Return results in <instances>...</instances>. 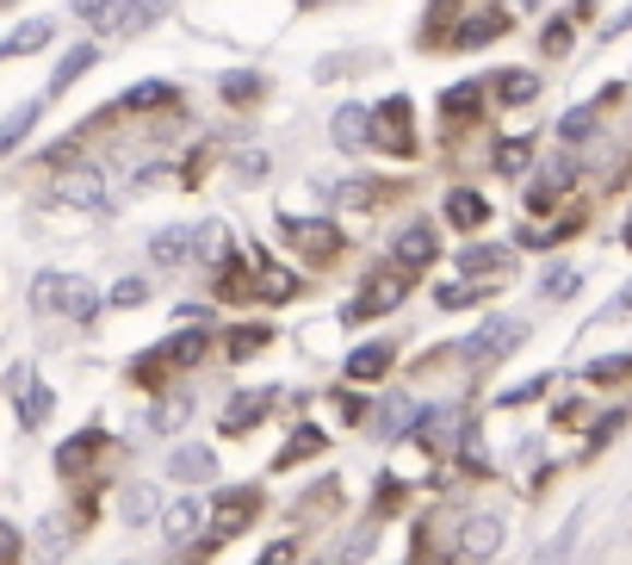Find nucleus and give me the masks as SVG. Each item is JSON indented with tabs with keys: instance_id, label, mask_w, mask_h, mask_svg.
<instances>
[{
	"instance_id": "obj_1",
	"label": "nucleus",
	"mask_w": 632,
	"mask_h": 565,
	"mask_svg": "<svg viewBox=\"0 0 632 565\" xmlns=\"http://www.w3.org/2000/svg\"><path fill=\"white\" fill-rule=\"evenodd\" d=\"M199 354H205V330H174L168 342H162V349L136 354V361H131V379L155 391V386H168V373H174V367H192Z\"/></svg>"
},
{
	"instance_id": "obj_2",
	"label": "nucleus",
	"mask_w": 632,
	"mask_h": 565,
	"mask_svg": "<svg viewBox=\"0 0 632 565\" xmlns=\"http://www.w3.org/2000/svg\"><path fill=\"white\" fill-rule=\"evenodd\" d=\"M279 236H286L305 261H335V255H342V231H335L329 217H279Z\"/></svg>"
},
{
	"instance_id": "obj_3",
	"label": "nucleus",
	"mask_w": 632,
	"mask_h": 565,
	"mask_svg": "<svg viewBox=\"0 0 632 565\" xmlns=\"http://www.w3.org/2000/svg\"><path fill=\"white\" fill-rule=\"evenodd\" d=\"M372 143H384L391 156H416V131H409V99L403 94H391L372 113Z\"/></svg>"
},
{
	"instance_id": "obj_4",
	"label": "nucleus",
	"mask_w": 632,
	"mask_h": 565,
	"mask_svg": "<svg viewBox=\"0 0 632 565\" xmlns=\"http://www.w3.org/2000/svg\"><path fill=\"white\" fill-rule=\"evenodd\" d=\"M434 255H441V236H434V224H403V231L391 236V261H397L403 273L434 268Z\"/></svg>"
},
{
	"instance_id": "obj_5",
	"label": "nucleus",
	"mask_w": 632,
	"mask_h": 565,
	"mask_svg": "<svg viewBox=\"0 0 632 565\" xmlns=\"http://www.w3.org/2000/svg\"><path fill=\"white\" fill-rule=\"evenodd\" d=\"M515 342H521V323H509V317H490L478 336H465V342H460V361H484V367H490V361H502Z\"/></svg>"
},
{
	"instance_id": "obj_6",
	"label": "nucleus",
	"mask_w": 632,
	"mask_h": 565,
	"mask_svg": "<svg viewBox=\"0 0 632 565\" xmlns=\"http://www.w3.org/2000/svg\"><path fill=\"white\" fill-rule=\"evenodd\" d=\"M403 293H409L403 268L397 273H372V280H366V293L347 305V323H360V317H379V311H391V305H403Z\"/></svg>"
},
{
	"instance_id": "obj_7",
	"label": "nucleus",
	"mask_w": 632,
	"mask_h": 565,
	"mask_svg": "<svg viewBox=\"0 0 632 565\" xmlns=\"http://www.w3.org/2000/svg\"><path fill=\"white\" fill-rule=\"evenodd\" d=\"M509 268H515V249H502V243H465L460 249V273L465 280H478V286L502 280Z\"/></svg>"
},
{
	"instance_id": "obj_8",
	"label": "nucleus",
	"mask_w": 632,
	"mask_h": 565,
	"mask_svg": "<svg viewBox=\"0 0 632 565\" xmlns=\"http://www.w3.org/2000/svg\"><path fill=\"white\" fill-rule=\"evenodd\" d=\"M613 99H620V87H608V94L595 99V106H571V113L558 118V137H564L571 150H576V143H589V137L601 131V113H608Z\"/></svg>"
},
{
	"instance_id": "obj_9",
	"label": "nucleus",
	"mask_w": 632,
	"mask_h": 565,
	"mask_svg": "<svg viewBox=\"0 0 632 565\" xmlns=\"http://www.w3.org/2000/svg\"><path fill=\"white\" fill-rule=\"evenodd\" d=\"M57 199L62 205H87V212H99V205H106V175H99V168H69V175L57 180Z\"/></svg>"
},
{
	"instance_id": "obj_10",
	"label": "nucleus",
	"mask_w": 632,
	"mask_h": 565,
	"mask_svg": "<svg viewBox=\"0 0 632 565\" xmlns=\"http://www.w3.org/2000/svg\"><path fill=\"white\" fill-rule=\"evenodd\" d=\"M497 546H502V522H497V516H472V522L460 528V565L490 560Z\"/></svg>"
},
{
	"instance_id": "obj_11",
	"label": "nucleus",
	"mask_w": 632,
	"mask_h": 565,
	"mask_svg": "<svg viewBox=\"0 0 632 565\" xmlns=\"http://www.w3.org/2000/svg\"><path fill=\"white\" fill-rule=\"evenodd\" d=\"M13 391H20V423H25V429H44V423H50V410H57L50 386H38V379L20 367V373H13Z\"/></svg>"
},
{
	"instance_id": "obj_12",
	"label": "nucleus",
	"mask_w": 632,
	"mask_h": 565,
	"mask_svg": "<svg viewBox=\"0 0 632 565\" xmlns=\"http://www.w3.org/2000/svg\"><path fill=\"white\" fill-rule=\"evenodd\" d=\"M571 180H576V156H552L546 175H539V187H527V212H552V199L564 193Z\"/></svg>"
},
{
	"instance_id": "obj_13",
	"label": "nucleus",
	"mask_w": 632,
	"mask_h": 565,
	"mask_svg": "<svg viewBox=\"0 0 632 565\" xmlns=\"http://www.w3.org/2000/svg\"><path fill=\"white\" fill-rule=\"evenodd\" d=\"M317 193L323 199H335V205H347V212H366V205H379V180H366V175H354V180H317Z\"/></svg>"
},
{
	"instance_id": "obj_14",
	"label": "nucleus",
	"mask_w": 632,
	"mask_h": 565,
	"mask_svg": "<svg viewBox=\"0 0 632 565\" xmlns=\"http://www.w3.org/2000/svg\"><path fill=\"white\" fill-rule=\"evenodd\" d=\"M446 224H460V231H484V224H490V199L472 193V187H453V193H446Z\"/></svg>"
},
{
	"instance_id": "obj_15",
	"label": "nucleus",
	"mask_w": 632,
	"mask_h": 565,
	"mask_svg": "<svg viewBox=\"0 0 632 565\" xmlns=\"http://www.w3.org/2000/svg\"><path fill=\"white\" fill-rule=\"evenodd\" d=\"M38 118H44V99H20L13 113L0 118V156H13L25 137H32V125H38Z\"/></svg>"
},
{
	"instance_id": "obj_16",
	"label": "nucleus",
	"mask_w": 632,
	"mask_h": 565,
	"mask_svg": "<svg viewBox=\"0 0 632 565\" xmlns=\"http://www.w3.org/2000/svg\"><path fill=\"white\" fill-rule=\"evenodd\" d=\"M329 131H335V150H366L372 143V113L366 106H342Z\"/></svg>"
},
{
	"instance_id": "obj_17",
	"label": "nucleus",
	"mask_w": 632,
	"mask_h": 565,
	"mask_svg": "<svg viewBox=\"0 0 632 565\" xmlns=\"http://www.w3.org/2000/svg\"><path fill=\"white\" fill-rule=\"evenodd\" d=\"M211 472H217V460H211V448H199V442L174 448V460H168V479H180V485H199Z\"/></svg>"
},
{
	"instance_id": "obj_18",
	"label": "nucleus",
	"mask_w": 632,
	"mask_h": 565,
	"mask_svg": "<svg viewBox=\"0 0 632 565\" xmlns=\"http://www.w3.org/2000/svg\"><path fill=\"white\" fill-rule=\"evenodd\" d=\"M267 410H273V391H249V398H236V404L224 410V435H249Z\"/></svg>"
},
{
	"instance_id": "obj_19",
	"label": "nucleus",
	"mask_w": 632,
	"mask_h": 565,
	"mask_svg": "<svg viewBox=\"0 0 632 565\" xmlns=\"http://www.w3.org/2000/svg\"><path fill=\"white\" fill-rule=\"evenodd\" d=\"M199 528H205V504H199V497H180V504H174L168 516H162V534H168L174 546H180V541H192Z\"/></svg>"
},
{
	"instance_id": "obj_20",
	"label": "nucleus",
	"mask_w": 632,
	"mask_h": 565,
	"mask_svg": "<svg viewBox=\"0 0 632 565\" xmlns=\"http://www.w3.org/2000/svg\"><path fill=\"white\" fill-rule=\"evenodd\" d=\"M342 373L347 379H360V386L366 379H379V373H391V342H366V349H354Z\"/></svg>"
},
{
	"instance_id": "obj_21",
	"label": "nucleus",
	"mask_w": 632,
	"mask_h": 565,
	"mask_svg": "<svg viewBox=\"0 0 632 565\" xmlns=\"http://www.w3.org/2000/svg\"><path fill=\"white\" fill-rule=\"evenodd\" d=\"M62 317H75V323H94L99 317V293L87 286V280H75V273L62 280Z\"/></svg>"
},
{
	"instance_id": "obj_22",
	"label": "nucleus",
	"mask_w": 632,
	"mask_h": 565,
	"mask_svg": "<svg viewBox=\"0 0 632 565\" xmlns=\"http://www.w3.org/2000/svg\"><path fill=\"white\" fill-rule=\"evenodd\" d=\"M372 423H379L384 442H397V435H409V423H416V404H409L403 391H391V398L379 404V416H372Z\"/></svg>"
},
{
	"instance_id": "obj_23",
	"label": "nucleus",
	"mask_w": 632,
	"mask_h": 565,
	"mask_svg": "<svg viewBox=\"0 0 632 565\" xmlns=\"http://www.w3.org/2000/svg\"><path fill=\"white\" fill-rule=\"evenodd\" d=\"M453 423H460V410H421V416H416V442L428 454L446 448V442H453Z\"/></svg>"
},
{
	"instance_id": "obj_24",
	"label": "nucleus",
	"mask_w": 632,
	"mask_h": 565,
	"mask_svg": "<svg viewBox=\"0 0 632 565\" xmlns=\"http://www.w3.org/2000/svg\"><path fill=\"white\" fill-rule=\"evenodd\" d=\"M50 38H57V25H50V20H25L13 38L0 44V57H32V50H44Z\"/></svg>"
},
{
	"instance_id": "obj_25",
	"label": "nucleus",
	"mask_w": 632,
	"mask_h": 565,
	"mask_svg": "<svg viewBox=\"0 0 632 565\" xmlns=\"http://www.w3.org/2000/svg\"><path fill=\"white\" fill-rule=\"evenodd\" d=\"M87 69H94V44H75V50H69V57L57 62V75H50V99L69 94V87H75V81L87 75Z\"/></svg>"
},
{
	"instance_id": "obj_26",
	"label": "nucleus",
	"mask_w": 632,
	"mask_h": 565,
	"mask_svg": "<svg viewBox=\"0 0 632 565\" xmlns=\"http://www.w3.org/2000/svg\"><path fill=\"white\" fill-rule=\"evenodd\" d=\"M254 509H261V491H242V497H224V504H217V534H242Z\"/></svg>"
},
{
	"instance_id": "obj_27",
	"label": "nucleus",
	"mask_w": 632,
	"mask_h": 565,
	"mask_svg": "<svg viewBox=\"0 0 632 565\" xmlns=\"http://www.w3.org/2000/svg\"><path fill=\"white\" fill-rule=\"evenodd\" d=\"M527 162H534V137H502L497 150H490V168H497V175H521Z\"/></svg>"
},
{
	"instance_id": "obj_28",
	"label": "nucleus",
	"mask_w": 632,
	"mask_h": 565,
	"mask_svg": "<svg viewBox=\"0 0 632 565\" xmlns=\"http://www.w3.org/2000/svg\"><path fill=\"white\" fill-rule=\"evenodd\" d=\"M497 99H502V106H527V99H539L534 69H502V75H497Z\"/></svg>"
},
{
	"instance_id": "obj_29",
	"label": "nucleus",
	"mask_w": 632,
	"mask_h": 565,
	"mask_svg": "<svg viewBox=\"0 0 632 565\" xmlns=\"http://www.w3.org/2000/svg\"><path fill=\"white\" fill-rule=\"evenodd\" d=\"M150 255L162 261V268H180V261H192V231H155V236H150Z\"/></svg>"
},
{
	"instance_id": "obj_30",
	"label": "nucleus",
	"mask_w": 632,
	"mask_h": 565,
	"mask_svg": "<svg viewBox=\"0 0 632 565\" xmlns=\"http://www.w3.org/2000/svg\"><path fill=\"white\" fill-rule=\"evenodd\" d=\"M162 7H168V0H124V7L112 13V25H106V32H124V38H131V32H143V25L162 13Z\"/></svg>"
},
{
	"instance_id": "obj_31",
	"label": "nucleus",
	"mask_w": 632,
	"mask_h": 565,
	"mask_svg": "<svg viewBox=\"0 0 632 565\" xmlns=\"http://www.w3.org/2000/svg\"><path fill=\"white\" fill-rule=\"evenodd\" d=\"M502 13H478V20H465L460 25V38H453V50H478V44H490V38H502Z\"/></svg>"
},
{
	"instance_id": "obj_32",
	"label": "nucleus",
	"mask_w": 632,
	"mask_h": 565,
	"mask_svg": "<svg viewBox=\"0 0 632 565\" xmlns=\"http://www.w3.org/2000/svg\"><path fill=\"white\" fill-rule=\"evenodd\" d=\"M583 379H589V386H620V379H632V349L589 361V367H583Z\"/></svg>"
},
{
	"instance_id": "obj_33",
	"label": "nucleus",
	"mask_w": 632,
	"mask_h": 565,
	"mask_svg": "<svg viewBox=\"0 0 632 565\" xmlns=\"http://www.w3.org/2000/svg\"><path fill=\"white\" fill-rule=\"evenodd\" d=\"M310 454H323V429H298L286 448H279V460H273V467L286 472V467H298V460H310Z\"/></svg>"
},
{
	"instance_id": "obj_34",
	"label": "nucleus",
	"mask_w": 632,
	"mask_h": 565,
	"mask_svg": "<svg viewBox=\"0 0 632 565\" xmlns=\"http://www.w3.org/2000/svg\"><path fill=\"white\" fill-rule=\"evenodd\" d=\"M69 546H75V528L62 522V516H50V522H44V534H38V560H62Z\"/></svg>"
},
{
	"instance_id": "obj_35",
	"label": "nucleus",
	"mask_w": 632,
	"mask_h": 565,
	"mask_svg": "<svg viewBox=\"0 0 632 565\" xmlns=\"http://www.w3.org/2000/svg\"><path fill=\"white\" fill-rule=\"evenodd\" d=\"M192 255H205V261H230V236H224V224H199V231H192Z\"/></svg>"
},
{
	"instance_id": "obj_36",
	"label": "nucleus",
	"mask_w": 632,
	"mask_h": 565,
	"mask_svg": "<svg viewBox=\"0 0 632 565\" xmlns=\"http://www.w3.org/2000/svg\"><path fill=\"white\" fill-rule=\"evenodd\" d=\"M478 298H484L478 280H453V286H441V293H434V305H441V311H465V305H478Z\"/></svg>"
},
{
	"instance_id": "obj_37",
	"label": "nucleus",
	"mask_w": 632,
	"mask_h": 565,
	"mask_svg": "<svg viewBox=\"0 0 632 565\" xmlns=\"http://www.w3.org/2000/svg\"><path fill=\"white\" fill-rule=\"evenodd\" d=\"M478 106H484V81H465V87H453V94L441 99L446 118H465V113H478Z\"/></svg>"
},
{
	"instance_id": "obj_38",
	"label": "nucleus",
	"mask_w": 632,
	"mask_h": 565,
	"mask_svg": "<svg viewBox=\"0 0 632 565\" xmlns=\"http://www.w3.org/2000/svg\"><path fill=\"white\" fill-rule=\"evenodd\" d=\"M267 342H273V330H267V323H249L242 336L230 330V361H249V354H261Z\"/></svg>"
},
{
	"instance_id": "obj_39",
	"label": "nucleus",
	"mask_w": 632,
	"mask_h": 565,
	"mask_svg": "<svg viewBox=\"0 0 632 565\" xmlns=\"http://www.w3.org/2000/svg\"><path fill=\"white\" fill-rule=\"evenodd\" d=\"M62 280H69V273H38V280H32V305H38V311H62Z\"/></svg>"
},
{
	"instance_id": "obj_40",
	"label": "nucleus",
	"mask_w": 632,
	"mask_h": 565,
	"mask_svg": "<svg viewBox=\"0 0 632 565\" xmlns=\"http://www.w3.org/2000/svg\"><path fill=\"white\" fill-rule=\"evenodd\" d=\"M124 106H131V113H143V106H174V87L168 81H143V87L124 94Z\"/></svg>"
},
{
	"instance_id": "obj_41",
	"label": "nucleus",
	"mask_w": 632,
	"mask_h": 565,
	"mask_svg": "<svg viewBox=\"0 0 632 565\" xmlns=\"http://www.w3.org/2000/svg\"><path fill=\"white\" fill-rule=\"evenodd\" d=\"M118 7H124V0H75V20H87V25H99V32H106Z\"/></svg>"
},
{
	"instance_id": "obj_42",
	"label": "nucleus",
	"mask_w": 632,
	"mask_h": 565,
	"mask_svg": "<svg viewBox=\"0 0 632 565\" xmlns=\"http://www.w3.org/2000/svg\"><path fill=\"white\" fill-rule=\"evenodd\" d=\"M143 298H150V280H136V273H131V280H118V286H112V305H118V311H136Z\"/></svg>"
},
{
	"instance_id": "obj_43",
	"label": "nucleus",
	"mask_w": 632,
	"mask_h": 565,
	"mask_svg": "<svg viewBox=\"0 0 632 565\" xmlns=\"http://www.w3.org/2000/svg\"><path fill=\"white\" fill-rule=\"evenodd\" d=\"M124 516H131V522H150V516H155V491L131 485V491H124Z\"/></svg>"
},
{
	"instance_id": "obj_44",
	"label": "nucleus",
	"mask_w": 632,
	"mask_h": 565,
	"mask_svg": "<svg viewBox=\"0 0 632 565\" xmlns=\"http://www.w3.org/2000/svg\"><path fill=\"white\" fill-rule=\"evenodd\" d=\"M539 44H546V57H571V20L558 13V20L546 25V38H539Z\"/></svg>"
},
{
	"instance_id": "obj_45",
	"label": "nucleus",
	"mask_w": 632,
	"mask_h": 565,
	"mask_svg": "<svg viewBox=\"0 0 632 565\" xmlns=\"http://www.w3.org/2000/svg\"><path fill=\"white\" fill-rule=\"evenodd\" d=\"M254 293H261V298H291V293H298V280H291V273H279V268H267Z\"/></svg>"
},
{
	"instance_id": "obj_46",
	"label": "nucleus",
	"mask_w": 632,
	"mask_h": 565,
	"mask_svg": "<svg viewBox=\"0 0 632 565\" xmlns=\"http://www.w3.org/2000/svg\"><path fill=\"white\" fill-rule=\"evenodd\" d=\"M564 560H571V528H558L552 541L534 553V565H564Z\"/></svg>"
},
{
	"instance_id": "obj_47",
	"label": "nucleus",
	"mask_w": 632,
	"mask_h": 565,
	"mask_svg": "<svg viewBox=\"0 0 632 565\" xmlns=\"http://www.w3.org/2000/svg\"><path fill=\"white\" fill-rule=\"evenodd\" d=\"M539 293H546V298H571L576 293V268H552L546 280H539Z\"/></svg>"
},
{
	"instance_id": "obj_48",
	"label": "nucleus",
	"mask_w": 632,
	"mask_h": 565,
	"mask_svg": "<svg viewBox=\"0 0 632 565\" xmlns=\"http://www.w3.org/2000/svg\"><path fill=\"white\" fill-rule=\"evenodd\" d=\"M187 410H192V398H187V391H174L168 404L155 410V429H174V423H180V416H187Z\"/></svg>"
},
{
	"instance_id": "obj_49",
	"label": "nucleus",
	"mask_w": 632,
	"mask_h": 565,
	"mask_svg": "<svg viewBox=\"0 0 632 565\" xmlns=\"http://www.w3.org/2000/svg\"><path fill=\"white\" fill-rule=\"evenodd\" d=\"M254 94H261V75H230L224 81V99H230V106L236 99H254Z\"/></svg>"
},
{
	"instance_id": "obj_50",
	"label": "nucleus",
	"mask_w": 632,
	"mask_h": 565,
	"mask_svg": "<svg viewBox=\"0 0 632 565\" xmlns=\"http://www.w3.org/2000/svg\"><path fill=\"white\" fill-rule=\"evenodd\" d=\"M236 175H242V180H261V175H267V156H261V150H242V156H236Z\"/></svg>"
},
{
	"instance_id": "obj_51",
	"label": "nucleus",
	"mask_w": 632,
	"mask_h": 565,
	"mask_svg": "<svg viewBox=\"0 0 632 565\" xmlns=\"http://www.w3.org/2000/svg\"><path fill=\"white\" fill-rule=\"evenodd\" d=\"M13 560H20V528L0 522V565H13Z\"/></svg>"
},
{
	"instance_id": "obj_52",
	"label": "nucleus",
	"mask_w": 632,
	"mask_h": 565,
	"mask_svg": "<svg viewBox=\"0 0 632 565\" xmlns=\"http://www.w3.org/2000/svg\"><path fill=\"white\" fill-rule=\"evenodd\" d=\"M620 423H627V410H608V416H601V423H595V442H608V435L620 429Z\"/></svg>"
},
{
	"instance_id": "obj_53",
	"label": "nucleus",
	"mask_w": 632,
	"mask_h": 565,
	"mask_svg": "<svg viewBox=\"0 0 632 565\" xmlns=\"http://www.w3.org/2000/svg\"><path fill=\"white\" fill-rule=\"evenodd\" d=\"M261 565H291V541H279V546H267V553H261Z\"/></svg>"
},
{
	"instance_id": "obj_54",
	"label": "nucleus",
	"mask_w": 632,
	"mask_h": 565,
	"mask_svg": "<svg viewBox=\"0 0 632 565\" xmlns=\"http://www.w3.org/2000/svg\"><path fill=\"white\" fill-rule=\"evenodd\" d=\"M613 32H632V7H627V13H620L613 25H608V38H613Z\"/></svg>"
},
{
	"instance_id": "obj_55",
	"label": "nucleus",
	"mask_w": 632,
	"mask_h": 565,
	"mask_svg": "<svg viewBox=\"0 0 632 565\" xmlns=\"http://www.w3.org/2000/svg\"><path fill=\"white\" fill-rule=\"evenodd\" d=\"M620 236H627V249H632V212H627V231H620Z\"/></svg>"
}]
</instances>
